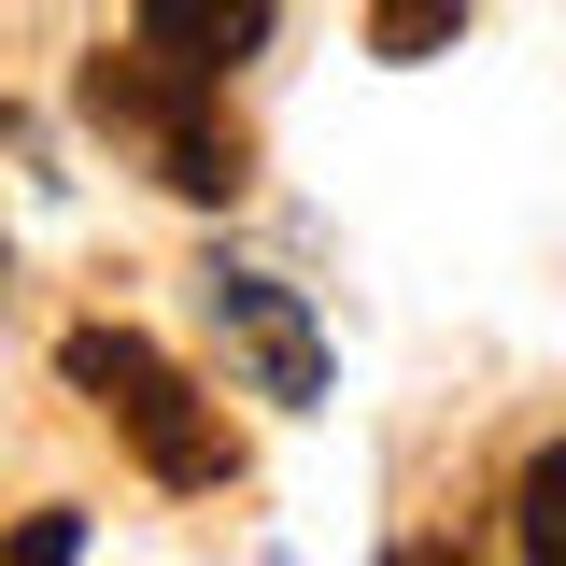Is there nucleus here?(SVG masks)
Wrapping results in <instances>:
<instances>
[{"instance_id":"3","label":"nucleus","mask_w":566,"mask_h":566,"mask_svg":"<svg viewBox=\"0 0 566 566\" xmlns=\"http://www.w3.org/2000/svg\"><path fill=\"white\" fill-rule=\"evenodd\" d=\"M199 326H212V354H227L270 411H312V397H326V326H312V297H297V283L212 255V270H199Z\"/></svg>"},{"instance_id":"1","label":"nucleus","mask_w":566,"mask_h":566,"mask_svg":"<svg viewBox=\"0 0 566 566\" xmlns=\"http://www.w3.org/2000/svg\"><path fill=\"white\" fill-rule=\"evenodd\" d=\"M57 382L142 453V482H170V495H227V482H241V424L212 411V397L142 340V326H99V312L57 326Z\"/></svg>"},{"instance_id":"6","label":"nucleus","mask_w":566,"mask_h":566,"mask_svg":"<svg viewBox=\"0 0 566 566\" xmlns=\"http://www.w3.org/2000/svg\"><path fill=\"white\" fill-rule=\"evenodd\" d=\"M453 29H468V0H368V57H397V71L453 57Z\"/></svg>"},{"instance_id":"5","label":"nucleus","mask_w":566,"mask_h":566,"mask_svg":"<svg viewBox=\"0 0 566 566\" xmlns=\"http://www.w3.org/2000/svg\"><path fill=\"white\" fill-rule=\"evenodd\" d=\"M510 538H524L538 566H566V439L524 453V482H510Z\"/></svg>"},{"instance_id":"4","label":"nucleus","mask_w":566,"mask_h":566,"mask_svg":"<svg viewBox=\"0 0 566 566\" xmlns=\"http://www.w3.org/2000/svg\"><path fill=\"white\" fill-rule=\"evenodd\" d=\"M128 29H142V43H170V57H199V71H241V57L283 29V0H128Z\"/></svg>"},{"instance_id":"2","label":"nucleus","mask_w":566,"mask_h":566,"mask_svg":"<svg viewBox=\"0 0 566 566\" xmlns=\"http://www.w3.org/2000/svg\"><path fill=\"white\" fill-rule=\"evenodd\" d=\"M85 114L114 142H142V170L170 185V199H199V212H227L241 185H255V156H241V114H227V71H199V57H170V43H99L85 57Z\"/></svg>"}]
</instances>
